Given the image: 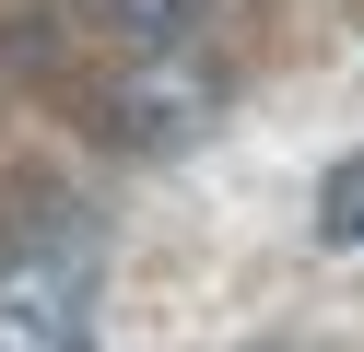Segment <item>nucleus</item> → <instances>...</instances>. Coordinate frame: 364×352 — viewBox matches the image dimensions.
I'll return each instance as SVG.
<instances>
[{
    "label": "nucleus",
    "instance_id": "1",
    "mask_svg": "<svg viewBox=\"0 0 364 352\" xmlns=\"http://www.w3.org/2000/svg\"><path fill=\"white\" fill-rule=\"evenodd\" d=\"M0 352H95V235L36 223L0 247Z\"/></svg>",
    "mask_w": 364,
    "mask_h": 352
},
{
    "label": "nucleus",
    "instance_id": "2",
    "mask_svg": "<svg viewBox=\"0 0 364 352\" xmlns=\"http://www.w3.org/2000/svg\"><path fill=\"white\" fill-rule=\"evenodd\" d=\"M106 117H118V141H141V153H188V141H212L223 82H212V59H188V36H176V47H141V70L106 94Z\"/></svg>",
    "mask_w": 364,
    "mask_h": 352
},
{
    "label": "nucleus",
    "instance_id": "3",
    "mask_svg": "<svg viewBox=\"0 0 364 352\" xmlns=\"http://www.w3.org/2000/svg\"><path fill=\"white\" fill-rule=\"evenodd\" d=\"M95 12L118 23L129 47H176V36H188V23H200V0H95Z\"/></svg>",
    "mask_w": 364,
    "mask_h": 352
},
{
    "label": "nucleus",
    "instance_id": "4",
    "mask_svg": "<svg viewBox=\"0 0 364 352\" xmlns=\"http://www.w3.org/2000/svg\"><path fill=\"white\" fill-rule=\"evenodd\" d=\"M317 235H329V247H364V164L329 176V223H317Z\"/></svg>",
    "mask_w": 364,
    "mask_h": 352
}]
</instances>
